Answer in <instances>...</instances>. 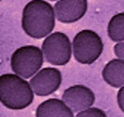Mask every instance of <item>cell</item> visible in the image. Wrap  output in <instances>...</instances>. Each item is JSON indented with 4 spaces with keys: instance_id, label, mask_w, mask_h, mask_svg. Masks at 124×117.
<instances>
[{
    "instance_id": "1",
    "label": "cell",
    "mask_w": 124,
    "mask_h": 117,
    "mask_svg": "<svg viewBox=\"0 0 124 117\" xmlns=\"http://www.w3.org/2000/svg\"><path fill=\"white\" fill-rule=\"evenodd\" d=\"M55 10L46 0H31L22 14V28L32 38L40 39L52 33L55 26Z\"/></svg>"
},
{
    "instance_id": "2",
    "label": "cell",
    "mask_w": 124,
    "mask_h": 117,
    "mask_svg": "<svg viewBox=\"0 0 124 117\" xmlns=\"http://www.w3.org/2000/svg\"><path fill=\"white\" fill-rule=\"evenodd\" d=\"M35 92L31 83L15 73L0 76V101L6 108L14 111L26 109L33 103Z\"/></svg>"
},
{
    "instance_id": "3",
    "label": "cell",
    "mask_w": 124,
    "mask_h": 117,
    "mask_svg": "<svg viewBox=\"0 0 124 117\" xmlns=\"http://www.w3.org/2000/svg\"><path fill=\"white\" fill-rule=\"evenodd\" d=\"M44 59L42 49L35 45H24L12 53L10 68L13 73L23 79H31L41 69Z\"/></svg>"
},
{
    "instance_id": "4",
    "label": "cell",
    "mask_w": 124,
    "mask_h": 117,
    "mask_svg": "<svg viewBox=\"0 0 124 117\" xmlns=\"http://www.w3.org/2000/svg\"><path fill=\"white\" fill-rule=\"evenodd\" d=\"M72 46L76 61L82 65L94 63L104 51L102 37L92 29H82L78 32L73 38Z\"/></svg>"
},
{
    "instance_id": "5",
    "label": "cell",
    "mask_w": 124,
    "mask_h": 117,
    "mask_svg": "<svg viewBox=\"0 0 124 117\" xmlns=\"http://www.w3.org/2000/svg\"><path fill=\"white\" fill-rule=\"evenodd\" d=\"M41 49L45 60L52 66H65L73 53L72 42L68 36L60 31L52 32L45 37Z\"/></svg>"
},
{
    "instance_id": "6",
    "label": "cell",
    "mask_w": 124,
    "mask_h": 117,
    "mask_svg": "<svg viewBox=\"0 0 124 117\" xmlns=\"http://www.w3.org/2000/svg\"><path fill=\"white\" fill-rule=\"evenodd\" d=\"M62 73L56 68H41L30 79L31 86L35 95L38 97H47L56 92L62 84Z\"/></svg>"
},
{
    "instance_id": "7",
    "label": "cell",
    "mask_w": 124,
    "mask_h": 117,
    "mask_svg": "<svg viewBox=\"0 0 124 117\" xmlns=\"http://www.w3.org/2000/svg\"><path fill=\"white\" fill-rule=\"evenodd\" d=\"M62 99L74 112H78L93 107L95 102V95L90 87L75 84L63 91Z\"/></svg>"
},
{
    "instance_id": "8",
    "label": "cell",
    "mask_w": 124,
    "mask_h": 117,
    "mask_svg": "<svg viewBox=\"0 0 124 117\" xmlns=\"http://www.w3.org/2000/svg\"><path fill=\"white\" fill-rule=\"evenodd\" d=\"M56 19L62 24H73L84 17L88 0H59L54 5Z\"/></svg>"
},
{
    "instance_id": "9",
    "label": "cell",
    "mask_w": 124,
    "mask_h": 117,
    "mask_svg": "<svg viewBox=\"0 0 124 117\" xmlns=\"http://www.w3.org/2000/svg\"><path fill=\"white\" fill-rule=\"evenodd\" d=\"M36 117H75L74 111L62 99H49L37 106Z\"/></svg>"
},
{
    "instance_id": "10",
    "label": "cell",
    "mask_w": 124,
    "mask_h": 117,
    "mask_svg": "<svg viewBox=\"0 0 124 117\" xmlns=\"http://www.w3.org/2000/svg\"><path fill=\"white\" fill-rule=\"evenodd\" d=\"M102 77L108 85L120 88L124 85V60L119 58L107 62L102 70Z\"/></svg>"
},
{
    "instance_id": "11",
    "label": "cell",
    "mask_w": 124,
    "mask_h": 117,
    "mask_svg": "<svg viewBox=\"0 0 124 117\" xmlns=\"http://www.w3.org/2000/svg\"><path fill=\"white\" fill-rule=\"evenodd\" d=\"M107 35L116 43L124 41V12L112 16L107 25Z\"/></svg>"
},
{
    "instance_id": "12",
    "label": "cell",
    "mask_w": 124,
    "mask_h": 117,
    "mask_svg": "<svg viewBox=\"0 0 124 117\" xmlns=\"http://www.w3.org/2000/svg\"><path fill=\"white\" fill-rule=\"evenodd\" d=\"M75 117H107L106 111L96 107H91L77 112Z\"/></svg>"
},
{
    "instance_id": "13",
    "label": "cell",
    "mask_w": 124,
    "mask_h": 117,
    "mask_svg": "<svg viewBox=\"0 0 124 117\" xmlns=\"http://www.w3.org/2000/svg\"><path fill=\"white\" fill-rule=\"evenodd\" d=\"M114 53L119 59L124 60V41L117 42L114 46Z\"/></svg>"
},
{
    "instance_id": "14",
    "label": "cell",
    "mask_w": 124,
    "mask_h": 117,
    "mask_svg": "<svg viewBox=\"0 0 124 117\" xmlns=\"http://www.w3.org/2000/svg\"><path fill=\"white\" fill-rule=\"evenodd\" d=\"M117 101H118V108L122 112H124V85L118 89V94H117Z\"/></svg>"
},
{
    "instance_id": "15",
    "label": "cell",
    "mask_w": 124,
    "mask_h": 117,
    "mask_svg": "<svg viewBox=\"0 0 124 117\" xmlns=\"http://www.w3.org/2000/svg\"><path fill=\"white\" fill-rule=\"evenodd\" d=\"M49 1H56V2H57V1H59V0H49Z\"/></svg>"
}]
</instances>
